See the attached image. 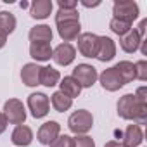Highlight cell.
I'll return each mask as SVG.
<instances>
[{"mask_svg":"<svg viewBox=\"0 0 147 147\" xmlns=\"http://www.w3.org/2000/svg\"><path fill=\"white\" fill-rule=\"evenodd\" d=\"M30 40H31V43H49V42H52V36H54V33H52V30H50V26H47V24H38V26H33L31 30H30Z\"/></svg>","mask_w":147,"mask_h":147,"instance_id":"17","label":"cell"},{"mask_svg":"<svg viewBox=\"0 0 147 147\" xmlns=\"http://www.w3.org/2000/svg\"><path fill=\"white\" fill-rule=\"evenodd\" d=\"M76 57V49L71 43H61L52 50V59L59 66H69Z\"/></svg>","mask_w":147,"mask_h":147,"instance_id":"8","label":"cell"},{"mask_svg":"<svg viewBox=\"0 0 147 147\" xmlns=\"http://www.w3.org/2000/svg\"><path fill=\"white\" fill-rule=\"evenodd\" d=\"M145 26H147V19H142L138 28H137V33L140 35V38H145Z\"/></svg>","mask_w":147,"mask_h":147,"instance_id":"32","label":"cell"},{"mask_svg":"<svg viewBox=\"0 0 147 147\" xmlns=\"http://www.w3.org/2000/svg\"><path fill=\"white\" fill-rule=\"evenodd\" d=\"M133 95H135V99H137L140 104H147V88H145V87H140Z\"/></svg>","mask_w":147,"mask_h":147,"instance_id":"31","label":"cell"},{"mask_svg":"<svg viewBox=\"0 0 147 147\" xmlns=\"http://www.w3.org/2000/svg\"><path fill=\"white\" fill-rule=\"evenodd\" d=\"M61 133V125L57 121H47L40 126L38 133H36V138L40 144L43 145H50Z\"/></svg>","mask_w":147,"mask_h":147,"instance_id":"10","label":"cell"},{"mask_svg":"<svg viewBox=\"0 0 147 147\" xmlns=\"http://www.w3.org/2000/svg\"><path fill=\"white\" fill-rule=\"evenodd\" d=\"M19 7H21V9H26V7H30V4H28V2H21Z\"/></svg>","mask_w":147,"mask_h":147,"instance_id":"38","label":"cell"},{"mask_svg":"<svg viewBox=\"0 0 147 147\" xmlns=\"http://www.w3.org/2000/svg\"><path fill=\"white\" fill-rule=\"evenodd\" d=\"M30 55L35 61H50L52 59V47L50 43H31L30 45Z\"/></svg>","mask_w":147,"mask_h":147,"instance_id":"20","label":"cell"},{"mask_svg":"<svg viewBox=\"0 0 147 147\" xmlns=\"http://www.w3.org/2000/svg\"><path fill=\"white\" fill-rule=\"evenodd\" d=\"M113 14H114V19L133 23L138 18V5L133 0H118L113 5Z\"/></svg>","mask_w":147,"mask_h":147,"instance_id":"3","label":"cell"},{"mask_svg":"<svg viewBox=\"0 0 147 147\" xmlns=\"http://www.w3.org/2000/svg\"><path fill=\"white\" fill-rule=\"evenodd\" d=\"M59 82H61V75H59L57 69H54V67H42V71H40V85L50 88V87H55Z\"/></svg>","mask_w":147,"mask_h":147,"instance_id":"21","label":"cell"},{"mask_svg":"<svg viewBox=\"0 0 147 147\" xmlns=\"http://www.w3.org/2000/svg\"><path fill=\"white\" fill-rule=\"evenodd\" d=\"M5 128H7V119H5L4 113H0V135L5 131Z\"/></svg>","mask_w":147,"mask_h":147,"instance_id":"33","label":"cell"},{"mask_svg":"<svg viewBox=\"0 0 147 147\" xmlns=\"http://www.w3.org/2000/svg\"><path fill=\"white\" fill-rule=\"evenodd\" d=\"M5 43H7V36L0 33V49H2V47H5Z\"/></svg>","mask_w":147,"mask_h":147,"instance_id":"37","label":"cell"},{"mask_svg":"<svg viewBox=\"0 0 147 147\" xmlns=\"http://www.w3.org/2000/svg\"><path fill=\"white\" fill-rule=\"evenodd\" d=\"M144 38H140V35L137 33V30H130L126 35H123L121 36V40H119V45H121V49L126 52V54H133V52H137L138 50V47H140V42H142Z\"/></svg>","mask_w":147,"mask_h":147,"instance_id":"18","label":"cell"},{"mask_svg":"<svg viewBox=\"0 0 147 147\" xmlns=\"http://www.w3.org/2000/svg\"><path fill=\"white\" fill-rule=\"evenodd\" d=\"M135 67V78L140 80V82H145L147 80V62L145 61H138L133 64Z\"/></svg>","mask_w":147,"mask_h":147,"instance_id":"28","label":"cell"},{"mask_svg":"<svg viewBox=\"0 0 147 147\" xmlns=\"http://www.w3.org/2000/svg\"><path fill=\"white\" fill-rule=\"evenodd\" d=\"M99 80H100L102 88L107 90V92H116V90H119V88L125 85L123 80H121V76L118 75V71L114 69V66L109 67V69H104V71L100 73Z\"/></svg>","mask_w":147,"mask_h":147,"instance_id":"9","label":"cell"},{"mask_svg":"<svg viewBox=\"0 0 147 147\" xmlns=\"http://www.w3.org/2000/svg\"><path fill=\"white\" fill-rule=\"evenodd\" d=\"M59 85H61V90H59V92L64 94L66 97H69L71 100L75 99V97H78L80 92H82V87L78 85V82L73 78V76H64Z\"/></svg>","mask_w":147,"mask_h":147,"instance_id":"19","label":"cell"},{"mask_svg":"<svg viewBox=\"0 0 147 147\" xmlns=\"http://www.w3.org/2000/svg\"><path fill=\"white\" fill-rule=\"evenodd\" d=\"M109 28H111V31L113 33H116L119 38L123 36V35H126L130 30H131V23H126V21H121V19H111V23H109Z\"/></svg>","mask_w":147,"mask_h":147,"instance_id":"26","label":"cell"},{"mask_svg":"<svg viewBox=\"0 0 147 147\" xmlns=\"http://www.w3.org/2000/svg\"><path fill=\"white\" fill-rule=\"evenodd\" d=\"M57 31H59V36L67 43L73 40H78V36L82 35V26H80V21L61 23V24H57Z\"/></svg>","mask_w":147,"mask_h":147,"instance_id":"13","label":"cell"},{"mask_svg":"<svg viewBox=\"0 0 147 147\" xmlns=\"http://www.w3.org/2000/svg\"><path fill=\"white\" fill-rule=\"evenodd\" d=\"M73 145L75 147H95V142L88 135H76L73 138Z\"/></svg>","mask_w":147,"mask_h":147,"instance_id":"27","label":"cell"},{"mask_svg":"<svg viewBox=\"0 0 147 147\" xmlns=\"http://www.w3.org/2000/svg\"><path fill=\"white\" fill-rule=\"evenodd\" d=\"M104 147H125L123 144H119V142H116V140H111V142H107Z\"/></svg>","mask_w":147,"mask_h":147,"instance_id":"34","label":"cell"},{"mask_svg":"<svg viewBox=\"0 0 147 147\" xmlns=\"http://www.w3.org/2000/svg\"><path fill=\"white\" fill-rule=\"evenodd\" d=\"M82 5H85V7H97V5H100V2H85V0H83V2H82Z\"/></svg>","mask_w":147,"mask_h":147,"instance_id":"36","label":"cell"},{"mask_svg":"<svg viewBox=\"0 0 147 147\" xmlns=\"http://www.w3.org/2000/svg\"><path fill=\"white\" fill-rule=\"evenodd\" d=\"M116 55V43L109 36H99V49H97V59L102 62L113 61Z\"/></svg>","mask_w":147,"mask_h":147,"instance_id":"11","label":"cell"},{"mask_svg":"<svg viewBox=\"0 0 147 147\" xmlns=\"http://www.w3.org/2000/svg\"><path fill=\"white\" fill-rule=\"evenodd\" d=\"M28 107L31 111V116L40 119V118H45L49 114V109H50V100L45 94L42 92H35L28 97Z\"/></svg>","mask_w":147,"mask_h":147,"instance_id":"6","label":"cell"},{"mask_svg":"<svg viewBox=\"0 0 147 147\" xmlns=\"http://www.w3.org/2000/svg\"><path fill=\"white\" fill-rule=\"evenodd\" d=\"M73 78L78 82V85L82 88L83 87L90 88L97 82L99 75H97V69L94 66H90V64H78L75 69H73Z\"/></svg>","mask_w":147,"mask_h":147,"instance_id":"5","label":"cell"},{"mask_svg":"<svg viewBox=\"0 0 147 147\" xmlns=\"http://www.w3.org/2000/svg\"><path fill=\"white\" fill-rule=\"evenodd\" d=\"M114 69L118 71V75L121 76V80H123L125 85L135 80V67H133V62H130V61H121V62H118V64L114 66Z\"/></svg>","mask_w":147,"mask_h":147,"instance_id":"22","label":"cell"},{"mask_svg":"<svg viewBox=\"0 0 147 147\" xmlns=\"http://www.w3.org/2000/svg\"><path fill=\"white\" fill-rule=\"evenodd\" d=\"M11 138H12V144H14V145H18V147H26V145H30L31 140H33V131H31V128L26 126V125H18V126L14 128Z\"/></svg>","mask_w":147,"mask_h":147,"instance_id":"14","label":"cell"},{"mask_svg":"<svg viewBox=\"0 0 147 147\" xmlns=\"http://www.w3.org/2000/svg\"><path fill=\"white\" fill-rule=\"evenodd\" d=\"M99 49V36L95 33H82L78 36V52L83 57H95Z\"/></svg>","mask_w":147,"mask_h":147,"instance_id":"7","label":"cell"},{"mask_svg":"<svg viewBox=\"0 0 147 147\" xmlns=\"http://www.w3.org/2000/svg\"><path fill=\"white\" fill-rule=\"evenodd\" d=\"M59 9H64V11H71V9H76L78 2L76 0H59Z\"/></svg>","mask_w":147,"mask_h":147,"instance_id":"30","label":"cell"},{"mask_svg":"<svg viewBox=\"0 0 147 147\" xmlns=\"http://www.w3.org/2000/svg\"><path fill=\"white\" fill-rule=\"evenodd\" d=\"M49 147H75V145H73V137H69V135H59Z\"/></svg>","mask_w":147,"mask_h":147,"instance_id":"29","label":"cell"},{"mask_svg":"<svg viewBox=\"0 0 147 147\" xmlns=\"http://www.w3.org/2000/svg\"><path fill=\"white\" fill-rule=\"evenodd\" d=\"M40 71H42V66L35 64V62H28L23 66L21 69V80L26 87H36L40 85Z\"/></svg>","mask_w":147,"mask_h":147,"instance_id":"12","label":"cell"},{"mask_svg":"<svg viewBox=\"0 0 147 147\" xmlns=\"http://www.w3.org/2000/svg\"><path fill=\"white\" fill-rule=\"evenodd\" d=\"M71 21H80V14L76 9H71V11H64V9H59L57 14H55V23L61 24V23H71Z\"/></svg>","mask_w":147,"mask_h":147,"instance_id":"25","label":"cell"},{"mask_svg":"<svg viewBox=\"0 0 147 147\" xmlns=\"http://www.w3.org/2000/svg\"><path fill=\"white\" fill-rule=\"evenodd\" d=\"M144 140L142 128L138 125H128L123 133V145L125 147H138Z\"/></svg>","mask_w":147,"mask_h":147,"instance_id":"15","label":"cell"},{"mask_svg":"<svg viewBox=\"0 0 147 147\" xmlns=\"http://www.w3.org/2000/svg\"><path fill=\"white\" fill-rule=\"evenodd\" d=\"M118 114L123 119H133L137 125L147 121V104H140L133 94H126L118 102Z\"/></svg>","mask_w":147,"mask_h":147,"instance_id":"1","label":"cell"},{"mask_svg":"<svg viewBox=\"0 0 147 147\" xmlns=\"http://www.w3.org/2000/svg\"><path fill=\"white\" fill-rule=\"evenodd\" d=\"M50 104H52V107H54L55 111L64 113V111H67V109L73 106V100H71L69 97H66L64 94H61V92H54L52 97H50Z\"/></svg>","mask_w":147,"mask_h":147,"instance_id":"23","label":"cell"},{"mask_svg":"<svg viewBox=\"0 0 147 147\" xmlns=\"http://www.w3.org/2000/svg\"><path fill=\"white\" fill-rule=\"evenodd\" d=\"M4 116L11 125H23L26 119V109L19 99H9L4 104Z\"/></svg>","mask_w":147,"mask_h":147,"instance_id":"4","label":"cell"},{"mask_svg":"<svg viewBox=\"0 0 147 147\" xmlns=\"http://www.w3.org/2000/svg\"><path fill=\"white\" fill-rule=\"evenodd\" d=\"M14 30H16V18H14V14L2 11L0 12V33L7 36Z\"/></svg>","mask_w":147,"mask_h":147,"instance_id":"24","label":"cell"},{"mask_svg":"<svg viewBox=\"0 0 147 147\" xmlns=\"http://www.w3.org/2000/svg\"><path fill=\"white\" fill-rule=\"evenodd\" d=\"M52 0H35L30 5V16L33 19H47L52 12Z\"/></svg>","mask_w":147,"mask_h":147,"instance_id":"16","label":"cell"},{"mask_svg":"<svg viewBox=\"0 0 147 147\" xmlns=\"http://www.w3.org/2000/svg\"><path fill=\"white\" fill-rule=\"evenodd\" d=\"M67 126H69V130H71L73 133H76V135H85V133L90 131L92 126H94V116H92V113L87 111V109H78V111H75V113L69 116Z\"/></svg>","mask_w":147,"mask_h":147,"instance_id":"2","label":"cell"},{"mask_svg":"<svg viewBox=\"0 0 147 147\" xmlns=\"http://www.w3.org/2000/svg\"><path fill=\"white\" fill-rule=\"evenodd\" d=\"M140 47H142V54H144V55H147V40H145V38L140 42Z\"/></svg>","mask_w":147,"mask_h":147,"instance_id":"35","label":"cell"}]
</instances>
